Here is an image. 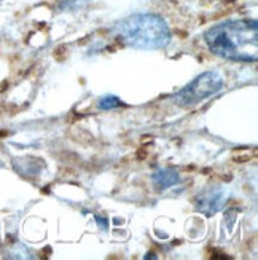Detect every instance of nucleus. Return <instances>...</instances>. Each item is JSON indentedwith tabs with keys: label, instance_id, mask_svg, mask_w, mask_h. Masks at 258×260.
I'll return each instance as SVG.
<instances>
[{
	"label": "nucleus",
	"instance_id": "obj_1",
	"mask_svg": "<svg viewBox=\"0 0 258 260\" xmlns=\"http://www.w3.org/2000/svg\"><path fill=\"white\" fill-rule=\"evenodd\" d=\"M204 42L210 53L234 62H255L258 26L255 19H231L209 27Z\"/></svg>",
	"mask_w": 258,
	"mask_h": 260
},
{
	"label": "nucleus",
	"instance_id": "obj_2",
	"mask_svg": "<svg viewBox=\"0 0 258 260\" xmlns=\"http://www.w3.org/2000/svg\"><path fill=\"white\" fill-rule=\"evenodd\" d=\"M115 39L134 50H161L171 43L167 22L155 13H136L117 22L112 29Z\"/></svg>",
	"mask_w": 258,
	"mask_h": 260
},
{
	"label": "nucleus",
	"instance_id": "obj_3",
	"mask_svg": "<svg viewBox=\"0 0 258 260\" xmlns=\"http://www.w3.org/2000/svg\"><path fill=\"white\" fill-rule=\"evenodd\" d=\"M223 77L218 72H204L193 78L187 86L174 94V103L183 109L195 107L204 99L217 94L223 88Z\"/></svg>",
	"mask_w": 258,
	"mask_h": 260
},
{
	"label": "nucleus",
	"instance_id": "obj_4",
	"mask_svg": "<svg viewBox=\"0 0 258 260\" xmlns=\"http://www.w3.org/2000/svg\"><path fill=\"white\" fill-rule=\"evenodd\" d=\"M228 200V190L220 185H212L209 188H204L195 200L196 211L204 214L206 217H212L217 214Z\"/></svg>",
	"mask_w": 258,
	"mask_h": 260
},
{
	"label": "nucleus",
	"instance_id": "obj_5",
	"mask_svg": "<svg viewBox=\"0 0 258 260\" xmlns=\"http://www.w3.org/2000/svg\"><path fill=\"white\" fill-rule=\"evenodd\" d=\"M13 168L22 177L32 179V177H37L45 169V161L35 156H22V158H15Z\"/></svg>",
	"mask_w": 258,
	"mask_h": 260
},
{
	"label": "nucleus",
	"instance_id": "obj_6",
	"mask_svg": "<svg viewBox=\"0 0 258 260\" xmlns=\"http://www.w3.org/2000/svg\"><path fill=\"white\" fill-rule=\"evenodd\" d=\"M178 182H180V176L174 168H160L152 174V184L156 191H164Z\"/></svg>",
	"mask_w": 258,
	"mask_h": 260
},
{
	"label": "nucleus",
	"instance_id": "obj_7",
	"mask_svg": "<svg viewBox=\"0 0 258 260\" xmlns=\"http://www.w3.org/2000/svg\"><path fill=\"white\" fill-rule=\"evenodd\" d=\"M99 109L100 110H110V109H117V107H121L123 103L120 101V98L117 96H112V94H107L104 98L99 99Z\"/></svg>",
	"mask_w": 258,
	"mask_h": 260
},
{
	"label": "nucleus",
	"instance_id": "obj_8",
	"mask_svg": "<svg viewBox=\"0 0 258 260\" xmlns=\"http://www.w3.org/2000/svg\"><path fill=\"white\" fill-rule=\"evenodd\" d=\"M94 219H96V223H99L102 230H107L108 229V220L107 219H104L102 216H97V214L94 216Z\"/></svg>",
	"mask_w": 258,
	"mask_h": 260
}]
</instances>
